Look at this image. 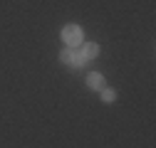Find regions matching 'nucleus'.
I'll return each instance as SVG.
<instances>
[{
  "label": "nucleus",
  "instance_id": "f257e3e1",
  "mask_svg": "<svg viewBox=\"0 0 156 148\" xmlns=\"http://www.w3.org/2000/svg\"><path fill=\"white\" fill-rule=\"evenodd\" d=\"M62 42L67 45V47H82V42H84V30L80 27V25H65L62 27Z\"/></svg>",
  "mask_w": 156,
  "mask_h": 148
},
{
  "label": "nucleus",
  "instance_id": "f03ea898",
  "mask_svg": "<svg viewBox=\"0 0 156 148\" xmlns=\"http://www.w3.org/2000/svg\"><path fill=\"white\" fill-rule=\"evenodd\" d=\"M60 62L67 64V67H72V69H82V67L87 64L84 54H82L80 49H74V47H65V49L60 52Z\"/></svg>",
  "mask_w": 156,
  "mask_h": 148
},
{
  "label": "nucleus",
  "instance_id": "7ed1b4c3",
  "mask_svg": "<svg viewBox=\"0 0 156 148\" xmlns=\"http://www.w3.org/2000/svg\"><path fill=\"white\" fill-rule=\"evenodd\" d=\"M87 86H89V89H94V91L104 89V86H107L104 74H102V72H92V74H87Z\"/></svg>",
  "mask_w": 156,
  "mask_h": 148
},
{
  "label": "nucleus",
  "instance_id": "20e7f679",
  "mask_svg": "<svg viewBox=\"0 0 156 148\" xmlns=\"http://www.w3.org/2000/svg\"><path fill=\"white\" fill-rule=\"evenodd\" d=\"M80 52L84 54L87 62H92V59L99 57V45H97V42H82V49H80Z\"/></svg>",
  "mask_w": 156,
  "mask_h": 148
},
{
  "label": "nucleus",
  "instance_id": "39448f33",
  "mask_svg": "<svg viewBox=\"0 0 156 148\" xmlns=\"http://www.w3.org/2000/svg\"><path fill=\"white\" fill-rule=\"evenodd\" d=\"M99 96L104 104H112V101H116V91L112 86H104V89H99Z\"/></svg>",
  "mask_w": 156,
  "mask_h": 148
}]
</instances>
